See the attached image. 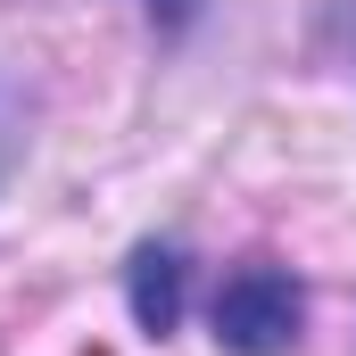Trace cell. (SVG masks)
Returning <instances> with one entry per match:
<instances>
[{
    "mask_svg": "<svg viewBox=\"0 0 356 356\" xmlns=\"http://www.w3.org/2000/svg\"><path fill=\"white\" fill-rule=\"evenodd\" d=\"M124 298H133V323L149 340H166L182 323V298H191V257H182L175 241H141L133 266H124Z\"/></svg>",
    "mask_w": 356,
    "mask_h": 356,
    "instance_id": "obj_2",
    "label": "cell"
},
{
    "mask_svg": "<svg viewBox=\"0 0 356 356\" xmlns=\"http://www.w3.org/2000/svg\"><path fill=\"white\" fill-rule=\"evenodd\" d=\"M207 323H216V340L232 356H290L298 348V323H307V298H298V282L273 257H249V266H232L216 282Z\"/></svg>",
    "mask_w": 356,
    "mask_h": 356,
    "instance_id": "obj_1",
    "label": "cell"
},
{
    "mask_svg": "<svg viewBox=\"0 0 356 356\" xmlns=\"http://www.w3.org/2000/svg\"><path fill=\"white\" fill-rule=\"evenodd\" d=\"M149 8H158V0H149Z\"/></svg>",
    "mask_w": 356,
    "mask_h": 356,
    "instance_id": "obj_3",
    "label": "cell"
}]
</instances>
